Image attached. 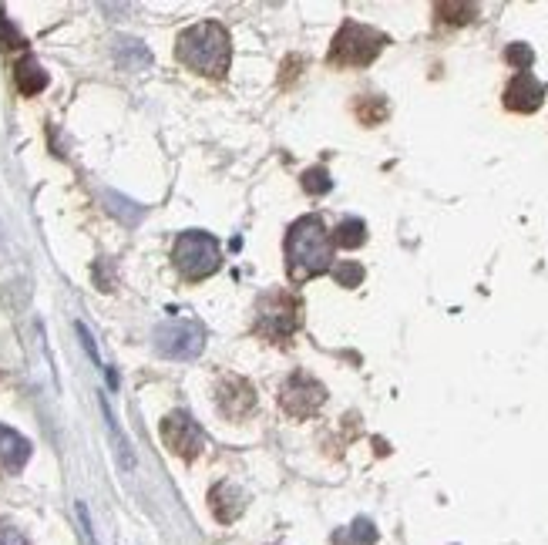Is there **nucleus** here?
<instances>
[{"label":"nucleus","instance_id":"nucleus-4","mask_svg":"<svg viewBox=\"0 0 548 545\" xmlns=\"http://www.w3.org/2000/svg\"><path fill=\"white\" fill-rule=\"evenodd\" d=\"M384 48V34L370 31L364 24H343L340 34L333 38L330 48V64H340V68H364L370 64Z\"/></svg>","mask_w":548,"mask_h":545},{"label":"nucleus","instance_id":"nucleus-14","mask_svg":"<svg viewBox=\"0 0 548 545\" xmlns=\"http://www.w3.org/2000/svg\"><path fill=\"white\" fill-rule=\"evenodd\" d=\"M333 243L343 246V249H357L367 243V226L360 223V219H343L337 226V233H333Z\"/></svg>","mask_w":548,"mask_h":545},{"label":"nucleus","instance_id":"nucleus-1","mask_svg":"<svg viewBox=\"0 0 548 545\" xmlns=\"http://www.w3.org/2000/svg\"><path fill=\"white\" fill-rule=\"evenodd\" d=\"M175 58L189 71H195V75L222 78L232 61L229 31L219 21H202V24L185 27L179 41H175Z\"/></svg>","mask_w":548,"mask_h":545},{"label":"nucleus","instance_id":"nucleus-2","mask_svg":"<svg viewBox=\"0 0 548 545\" xmlns=\"http://www.w3.org/2000/svg\"><path fill=\"white\" fill-rule=\"evenodd\" d=\"M286 266H290L293 283L320 276L333 266V239L327 236V226H323L320 216H303L290 226V233H286Z\"/></svg>","mask_w":548,"mask_h":545},{"label":"nucleus","instance_id":"nucleus-5","mask_svg":"<svg viewBox=\"0 0 548 545\" xmlns=\"http://www.w3.org/2000/svg\"><path fill=\"white\" fill-rule=\"evenodd\" d=\"M300 327V300L290 297V293H266L256 307V330L266 340H286L296 334Z\"/></svg>","mask_w":548,"mask_h":545},{"label":"nucleus","instance_id":"nucleus-13","mask_svg":"<svg viewBox=\"0 0 548 545\" xmlns=\"http://www.w3.org/2000/svg\"><path fill=\"white\" fill-rule=\"evenodd\" d=\"M14 81H17V91H21V95H27V98L37 95V91L48 88V75H44V68L31 58V54L17 61V68H14Z\"/></svg>","mask_w":548,"mask_h":545},{"label":"nucleus","instance_id":"nucleus-20","mask_svg":"<svg viewBox=\"0 0 548 545\" xmlns=\"http://www.w3.org/2000/svg\"><path fill=\"white\" fill-rule=\"evenodd\" d=\"M0 545H27L24 532L14 522H7L4 515H0Z\"/></svg>","mask_w":548,"mask_h":545},{"label":"nucleus","instance_id":"nucleus-6","mask_svg":"<svg viewBox=\"0 0 548 545\" xmlns=\"http://www.w3.org/2000/svg\"><path fill=\"white\" fill-rule=\"evenodd\" d=\"M206 347V330L192 320H169L155 327V350L169 360H192Z\"/></svg>","mask_w":548,"mask_h":545},{"label":"nucleus","instance_id":"nucleus-10","mask_svg":"<svg viewBox=\"0 0 548 545\" xmlns=\"http://www.w3.org/2000/svg\"><path fill=\"white\" fill-rule=\"evenodd\" d=\"M219 408L226 418H246V414H253L256 408V394L249 381L243 377H226V381L219 384Z\"/></svg>","mask_w":548,"mask_h":545},{"label":"nucleus","instance_id":"nucleus-8","mask_svg":"<svg viewBox=\"0 0 548 545\" xmlns=\"http://www.w3.org/2000/svg\"><path fill=\"white\" fill-rule=\"evenodd\" d=\"M162 441L182 458H195L206 448V434H202L199 421H192L185 411H175L162 421Z\"/></svg>","mask_w":548,"mask_h":545},{"label":"nucleus","instance_id":"nucleus-12","mask_svg":"<svg viewBox=\"0 0 548 545\" xmlns=\"http://www.w3.org/2000/svg\"><path fill=\"white\" fill-rule=\"evenodd\" d=\"M209 502H212V512H216L219 522H232V519H239V512H243L246 495L239 492V488L232 485V482H222V485L212 488Z\"/></svg>","mask_w":548,"mask_h":545},{"label":"nucleus","instance_id":"nucleus-3","mask_svg":"<svg viewBox=\"0 0 548 545\" xmlns=\"http://www.w3.org/2000/svg\"><path fill=\"white\" fill-rule=\"evenodd\" d=\"M172 263H175V270H179L182 280H189V283L206 280V276L216 273L219 263H222L216 236L202 233V229H189V233H182L172 246Z\"/></svg>","mask_w":548,"mask_h":545},{"label":"nucleus","instance_id":"nucleus-7","mask_svg":"<svg viewBox=\"0 0 548 545\" xmlns=\"http://www.w3.org/2000/svg\"><path fill=\"white\" fill-rule=\"evenodd\" d=\"M323 401H327V387H323L320 381H313V377L303 374V371L293 374L280 391L283 411L293 414V418H310L313 411H320Z\"/></svg>","mask_w":548,"mask_h":545},{"label":"nucleus","instance_id":"nucleus-11","mask_svg":"<svg viewBox=\"0 0 548 545\" xmlns=\"http://www.w3.org/2000/svg\"><path fill=\"white\" fill-rule=\"evenodd\" d=\"M27 458H31V441L0 424V471L4 475H17L27 465Z\"/></svg>","mask_w":548,"mask_h":545},{"label":"nucleus","instance_id":"nucleus-15","mask_svg":"<svg viewBox=\"0 0 548 545\" xmlns=\"http://www.w3.org/2000/svg\"><path fill=\"white\" fill-rule=\"evenodd\" d=\"M374 539H377L374 525H370L367 519H357L347 532L337 535V545H374Z\"/></svg>","mask_w":548,"mask_h":545},{"label":"nucleus","instance_id":"nucleus-16","mask_svg":"<svg viewBox=\"0 0 548 545\" xmlns=\"http://www.w3.org/2000/svg\"><path fill=\"white\" fill-rule=\"evenodd\" d=\"M303 189L313 192V196H323V192H330L333 182H330L327 169H306L303 172Z\"/></svg>","mask_w":548,"mask_h":545},{"label":"nucleus","instance_id":"nucleus-17","mask_svg":"<svg viewBox=\"0 0 548 545\" xmlns=\"http://www.w3.org/2000/svg\"><path fill=\"white\" fill-rule=\"evenodd\" d=\"M17 48H24V38H21V31L7 21V14L0 11V51H17Z\"/></svg>","mask_w":548,"mask_h":545},{"label":"nucleus","instance_id":"nucleus-18","mask_svg":"<svg viewBox=\"0 0 548 545\" xmlns=\"http://www.w3.org/2000/svg\"><path fill=\"white\" fill-rule=\"evenodd\" d=\"M333 280H337L340 286H360V280H364V266H360V263L333 266Z\"/></svg>","mask_w":548,"mask_h":545},{"label":"nucleus","instance_id":"nucleus-9","mask_svg":"<svg viewBox=\"0 0 548 545\" xmlns=\"http://www.w3.org/2000/svg\"><path fill=\"white\" fill-rule=\"evenodd\" d=\"M545 101V85L538 81L535 75H528V71H518L512 78V85L505 88V105L512 108V112H538Z\"/></svg>","mask_w":548,"mask_h":545},{"label":"nucleus","instance_id":"nucleus-19","mask_svg":"<svg viewBox=\"0 0 548 545\" xmlns=\"http://www.w3.org/2000/svg\"><path fill=\"white\" fill-rule=\"evenodd\" d=\"M505 58L512 61L518 71H528V68H532V61H535V54H532V48H528V44H512Z\"/></svg>","mask_w":548,"mask_h":545}]
</instances>
